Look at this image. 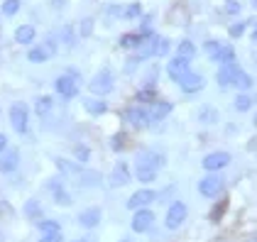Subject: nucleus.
<instances>
[{"instance_id": "393cba45", "label": "nucleus", "mask_w": 257, "mask_h": 242, "mask_svg": "<svg viewBox=\"0 0 257 242\" xmlns=\"http://www.w3.org/2000/svg\"><path fill=\"white\" fill-rule=\"evenodd\" d=\"M177 52H179V57H184V59H194V57H196V44L191 40H181L177 47Z\"/></svg>"}, {"instance_id": "9b49d317", "label": "nucleus", "mask_w": 257, "mask_h": 242, "mask_svg": "<svg viewBox=\"0 0 257 242\" xmlns=\"http://www.w3.org/2000/svg\"><path fill=\"white\" fill-rule=\"evenodd\" d=\"M201 164H203L206 171H220V169H225V166L230 164V154H228V152H213V154L203 157Z\"/></svg>"}, {"instance_id": "09e8293b", "label": "nucleus", "mask_w": 257, "mask_h": 242, "mask_svg": "<svg viewBox=\"0 0 257 242\" xmlns=\"http://www.w3.org/2000/svg\"><path fill=\"white\" fill-rule=\"evenodd\" d=\"M42 242H61V232H49L42 237Z\"/></svg>"}, {"instance_id": "0eeeda50", "label": "nucleus", "mask_w": 257, "mask_h": 242, "mask_svg": "<svg viewBox=\"0 0 257 242\" xmlns=\"http://www.w3.org/2000/svg\"><path fill=\"white\" fill-rule=\"evenodd\" d=\"M189 71H191V59L177 57V59H169V64H167V76L174 81V83H179Z\"/></svg>"}, {"instance_id": "1a4fd4ad", "label": "nucleus", "mask_w": 257, "mask_h": 242, "mask_svg": "<svg viewBox=\"0 0 257 242\" xmlns=\"http://www.w3.org/2000/svg\"><path fill=\"white\" fill-rule=\"evenodd\" d=\"M152 222H155V213L150 210V208H138V213L133 215V222H130V227H133V232H147L150 227H152Z\"/></svg>"}, {"instance_id": "5fc2aeb1", "label": "nucleus", "mask_w": 257, "mask_h": 242, "mask_svg": "<svg viewBox=\"0 0 257 242\" xmlns=\"http://www.w3.org/2000/svg\"><path fill=\"white\" fill-rule=\"evenodd\" d=\"M120 242H135V240H130V237H125V240H120Z\"/></svg>"}, {"instance_id": "4d7b16f0", "label": "nucleus", "mask_w": 257, "mask_h": 242, "mask_svg": "<svg viewBox=\"0 0 257 242\" xmlns=\"http://www.w3.org/2000/svg\"><path fill=\"white\" fill-rule=\"evenodd\" d=\"M255 125H257V115H255Z\"/></svg>"}, {"instance_id": "423d86ee", "label": "nucleus", "mask_w": 257, "mask_h": 242, "mask_svg": "<svg viewBox=\"0 0 257 242\" xmlns=\"http://www.w3.org/2000/svg\"><path fill=\"white\" fill-rule=\"evenodd\" d=\"M54 91L59 93L61 98L71 101V98H76V96H79V81L71 79L69 74H66V76H59V79L54 81Z\"/></svg>"}, {"instance_id": "e433bc0d", "label": "nucleus", "mask_w": 257, "mask_h": 242, "mask_svg": "<svg viewBox=\"0 0 257 242\" xmlns=\"http://www.w3.org/2000/svg\"><path fill=\"white\" fill-rule=\"evenodd\" d=\"M74 157H76L79 164H83V161L91 159V149H88L86 144H76V147H74Z\"/></svg>"}, {"instance_id": "c85d7f7f", "label": "nucleus", "mask_w": 257, "mask_h": 242, "mask_svg": "<svg viewBox=\"0 0 257 242\" xmlns=\"http://www.w3.org/2000/svg\"><path fill=\"white\" fill-rule=\"evenodd\" d=\"M135 176H138L142 183H152L155 179H157V169H150V166H138Z\"/></svg>"}, {"instance_id": "de8ad7c7", "label": "nucleus", "mask_w": 257, "mask_h": 242, "mask_svg": "<svg viewBox=\"0 0 257 242\" xmlns=\"http://www.w3.org/2000/svg\"><path fill=\"white\" fill-rule=\"evenodd\" d=\"M91 32H93V20H83L81 22V35H83V37H88Z\"/></svg>"}, {"instance_id": "49530a36", "label": "nucleus", "mask_w": 257, "mask_h": 242, "mask_svg": "<svg viewBox=\"0 0 257 242\" xmlns=\"http://www.w3.org/2000/svg\"><path fill=\"white\" fill-rule=\"evenodd\" d=\"M225 13H228V15H237V13H240V3H235V0H225Z\"/></svg>"}, {"instance_id": "5701e85b", "label": "nucleus", "mask_w": 257, "mask_h": 242, "mask_svg": "<svg viewBox=\"0 0 257 242\" xmlns=\"http://www.w3.org/2000/svg\"><path fill=\"white\" fill-rule=\"evenodd\" d=\"M198 122H203V125H216L218 122V110L213 108V105H201L196 113Z\"/></svg>"}, {"instance_id": "20e7f679", "label": "nucleus", "mask_w": 257, "mask_h": 242, "mask_svg": "<svg viewBox=\"0 0 257 242\" xmlns=\"http://www.w3.org/2000/svg\"><path fill=\"white\" fill-rule=\"evenodd\" d=\"M223 188H225V179H223V176H206V179L198 181V193L206 196V198H216V196H220Z\"/></svg>"}, {"instance_id": "cd10ccee", "label": "nucleus", "mask_w": 257, "mask_h": 242, "mask_svg": "<svg viewBox=\"0 0 257 242\" xmlns=\"http://www.w3.org/2000/svg\"><path fill=\"white\" fill-rule=\"evenodd\" d=\"M140 40H142V35H138V32H133V35H130V32H127V35H122V37H120V47H122V49H138Z\"/></svg>"}, {"instance_id": "a878e982", "label": "nucleus", "mask_w": 257, "mask_h": 242, "mask_svg": "<svg viewBox=\"0 0 257 242\" xmlns=\"http://www.w3.org/2000/svg\"><path fill=\"white\" fill-rule=\"evenodd\" d=\"M252 105H255V98H252L247 91H242V93L235 98V110H240V113H247Z\"/></svg>"}, {"instance_id": "8fccbe9b", "label": "nucleus", "mask_w": 257, "mask_h": 242, "mask_svg": "<svg viewBox=\"0 0 257 242\" xmlns=\"http://www.w3.org/2000/svg\"><path fill=\"white\" fill-rule=\"evenodd\" d=\"M5 149H8V137H5V135H0V154H3Z\"/></svg>"}, {"instance_id": "4468645a", "label": "nucleus", "mask_w": 257, "mask_h": 242, "mask_svg": "<svg viewBox=\"0 0 257 242\" xmlns=\"http://www.w3.org/2000/svg\"><path fill=\"white\" fill-rule=\"evenodd\" d=\"M147 110V118L150 120H164V118H169V113H172V103L169 101H155L150 103V108H145Z\"/></svg>"}, {"instance_id": "bb28decb", "label": "nucleus", "mask_w": 257, "mask_h": 242, "mask_svg": "<svg viewBox=\"0 0 257 242\" xmlns=\"http://www.w3.org/2000/svg\"><path fill=\"white\" fill-rule=\"evenodd\" d=\"M27 59L32 61V64H44V61L49 59V52H47V49H42V47H30Z\"/></svg>"}, {"instance_id": "473e14b6", "label": "nucleus", "mask_w": 257, "mask_h": 242, "mask_svg": "<svg viewBox=\"0 0 257 242\" xmlns=\"http://www.w3.org/2000/svg\"><path fill=\"white\" fill-rule=\"evenodd\" d=\"M220 42H216V40H206V44H203V52H206V57L211 61H216V57H218V52H220Z\"/></svg>"}, {"instance_id": "a19ab883", "label": "nucleus", "mask_w": 257, "mask_h": 242, "mask_svg": "<svg viewBox=\"0 0 257 242\" xmlns=\"http://www.w3.org/2000/svg\"><path fill=\"white\" fill-rule=\"evenodd\" d=\"M122 8H125V5H108V8H105V15H110V18H115V20H122Z\"/></svg>"}, {"instance_id": "6ab92c4d", "label": "nucleus", "mask_w": 257, "mask_h": 242, "mask_svg": "<svg viewBox=\"0 0 257 242\" xmlns=\"http://www.w3.org/2000/svg\"><path fill=\"white\" fill-rule=\"evenodd\" d=\"M47 188L52 191V198L54 203H59V205H71V196L61 188V181L59 179H52V181H47Z\"/></svg>"}, {"instance_id": "79ce46f5", "label": "nucleus", "mask_w": 257, "mask_h": 242, "mask_svg": "<svg viewBox=\"0 0 257 242\" xmlns=\"http://www.w3.org/2000/svg\"><path fill=\"white\" fill-rule=\"evenodd\" d=\"M245 27H247V22H235V25H230V37H242V32H245Z\"/></svg>"}, {"instance_id": "603ef678", "label": "nucleus", "mask_w": 257, "mask_h": 242, "mask_svg": "<svg viewBox=\"0 0 257 242\" xmlns=\"http://www.w3.org/2000/svg\"><path fill=\"white\" fill-rule=\"evenodd\" d=\"M54 8H64V0H54Z\"/></svg>"}, {"instance_id": "f8f14e48", "label": "nucleus", "mask_w": 257, "mask_h": 242, "mask_svg": "<svg viewBox=\"0 0 257 242\" xmlns=\"http://www.w3.org/2000/svg\"><path fill=\"white\" fill-rule=\"evenodd\" d=\"M122 118L130 122L133 127H138V130H145V127L152 122L147 118V110H145V108H127V110L122 113Z\"/></svg>"}, {"instance_id": "c03bdc74", "label": "nucleus", "mask_w": 257, "mask_h": 242, "mask_svg": "<svg viewBox=\"0 0 257 242\" xmlns=\"http://www.w3.org/2000/svg\"><path fill=\"white\" fill-rule=\"evenodd\" d=\"M169 49H172V44H169V40H159V47H157V57H167L169 54Z\"/></svg>"}, {"instance_id": "f257e3e1", "label": "nucleus", "mask_w": 257, "mask_h": 242, "mask_svg": "<svg viewBox=\"0 0 257 242\" xmlns=\"http://www.w3.org/2000/svg\"><path fill=\"white\" fill-rule=\"evenodd\" d=\"M113 86H115V79H113V71H110V69H98L96 76L88 81V91H91L93 96H105V93H110Z\"/></svg>"}, {"instance_id": "39448f33", "label": "nucleus", "mask_w": 257, "mask_h": 242, "mask_svg": "<svg viewBox=\"0 0 257 242\" xmlns=\"http://www.w3.org/2000/svg\"><path fill=\"white\" fill-rule=\"evenodd\" d=\"M159 35H155V32H145L142 35V40H140V47L135 49L138 52V57L142 61L150 59V57H157V47H159Z\"/></svg>"}, {"instance_id": "f704fd0d", "label": "nucleus", "mask_w": 257, "mask_h": 242, "mask_svg": "<svg viewBox=\"0 0 257 242\" xmlns=\"http://www.w3.org/2000/svg\"><path fill=\"white\" fill-rule=\"evenodd\" d=\"M25 215H27V218H40L42 215V203L40 201H27L25 203Z\"/></svg>"}, {"instance_id": "b1692460", "label": "nucleus", "mask_w": 257, "mask_h": 242, "mask_svg": "<svg viewBox=\"0 0 257 242\" xmlns=\"http://www.w3.org/2000/svg\"><path fill=\"white\" fill-rule=\"evenodd\" d=\"M83 108H86L91 115H103V113H108V103L100 101V98H83Z\"/></svg>"}, {"instance_id": "72a5a7b5", "label": "nucleus", "mask_w": 257, "mask_h": 242, "mask_svg": "<svg viewBox=\"0 0 257 242\" xmlns=\"http://www.w3.org/2000/svg\"><path fill=\"white\" fill-rule=\"evenodd\" d=\"M100 181H103V179H100L98 171H81V183H83V186H98Z\"/></svg>"}, {"instance_id": "58836bf2", "label": "nucleus", "mask_w": 257, "mask_h": 242, "mask_svg": "<svg viewBox=\"0 0 257 242\" xmlns=\"http://www.w3.org/2000/svg\"><path fill=\"white\" fill-rule=\"evenodd\" d=\"M61 225L57 220H42L40 222V232H44V235H49V232H59Z\"/></svg>"}, {"instance_id": "9d476101", "label": "nucleus", "mask_w": 257, "mask_h": 242, "mask_svg": "<svg viewBox=\"0 0 257 242\" xmlns=\"http://www.w3.org/2000/svg\"><path fill=\"white\" fill-rule=\"evenodd\" d=\"M155 198H157V193H155L152 188H140L138 193H133V196L127 198V203H125V205H127L130 210H138V208H150V203L155 201Z\"/></svg>"}, {"instance_id": "ea45409f", "label": "nucleus", "mask_w": 257, "mask_h": 242, "mask_svg": "<svg viewBox=\"0 0 257 242\" xmlns=\"http://www.w3.org/2000/svg\"><path fill=\"white\" fill-rule=\"evenodd\" d=\"M228 210V201H220L218 205H213V210H211V220L218 222L220 218H223V213Z\"/></svg>"}, {"instance_id": "37998d69", "label": "nucleus", "mask_w": 257, "mask_h": 242, "mask_svg": "<svg viewBox=\"0 0 257 242\" xmlns=\"http://www.w3.org/2000/svg\"><path fill=\"white\" fill-rule=\"evenodd\" d=\"M61 37H64V44H76V40H74V30L66 25V27H61Z\"/></svg>"}, {"instance_id": "2eb2a0df", "label": "nucleus", "mask_w": 257, "mask_h": 242, "mask_svg": "<svg viewBox=\"0 0 257 242\" xmlns=\"http://www.w3.org/2000/svg\"><path fill=\"white\" fill-rule=\"evenodd\" d=\"M18 164H20V152L18 149H5L0 154V171L3 174H13L18 169Z\"/></svg>"}, {"instance_id": "ddd939ff", "label": "nucleus", "mask_w": 257, "mask_h": 242, "mask_svg": "<svg viewBox=\"0 0 257 242\" xmlns=\"http://www.w3.org/2000/svg\"><path fill=\"white\" fill-rule=\"evenodd\" d=\"M110 188H122L125 183H130V169H127V164L125 161H118L115 164V169L110 171Z\"/></svg>"}, {"instance_id": "a18cd8bd", "label": "nucleus", "mask_w": 257, "mask_h": 242, "mask_svg": "<svg viewBox=\"0 0 257 242\" xmlns=\"http://www.w3.org/2000/svg\"><path fill=\"white\" fill-rule=\"evenodd\" d=\"M110 147H113L115 152H120V149L125 147V135H122V132H118V135H115V137L110 140Z\"/></svg>"}, {"instance_id": "7c9ffc66", "label": "nucleus", "mask_w": 257, "mask_h": 242, "mask_svg": "<svg viewBox=\"0 0 257 242\" xmlns=\"http://www.w3.org/2000/svg\"><path fill=\"white\" fill-rule=\"evenodd\" d=\"M140 103H155L157 101V91H155V86H145V88H140L138 96H135Z\"/></svg>"}, {"instance_id": "f3484780", "label": "nucleus", "mask_w": 257, "mask_h": 242, "mask_svg": "<svg viewBox=\"0 0 257 242\" xmlns=\"http://www.w3.org/2000/svg\"><path fill=\"white\" fill-rule=\"evenodd\" d=\"M179 86H181L184 93H196V91L203 88V76H201V74H194V71H189L184 79L179 81Z\"/></svg>"}, {"instance_id": "864d4df0", "label": "nucleus", "mask_w": 257, "mask_h": 242, "mask_svg": "<svg viewBox=\"0 0 257 242\" xmlns=\"http://www.w3.org/2000/svg\"><path fill=\"white\" fill-rule=\"evenodd\" d=\"M252 40H255V42H257V30H255V32H252Z\"/></svg>"}, {"instance_id": "6e6d98bb", "label": "nucleus", "mask_w": 257, "mask_h": 242, "mask_svg": "<svg viewBox=\"0 0 257 242\" xmlns=\"http://www.w3.org/2000/svg\"><path fill=\"white\" fill-rule=\"evenodd\" d=\"M252 3H255V8H257V0H252Z\"/></svg>"}, {"instance_id": "2f4dec72", "label": "nucleus", "mask_w": 257, "mask_h": 242, "mask_svg": "<svg viewBox=\"0 0 257 242\" xmlns=\"http://www.w3.org/2000/svg\"><path fill=\"white\" fill-rule=\"evenodd\" d=\"M138 18H142L140 3H133V5H125L122 8V20H138Z\"/></svg>"}, {"instance_id": "3c124183", "label": "nucleus", "mask_w": 257, "mask_h": 242, "mask_svg": "<svg viewBox=\"0 0 257 242\" xmlns=\"http://www.w3.org/2000/svg\"><path fill=\"white\" fill-rule=\"evenodd\" d=\"M74 242H96V237H91V235H88V237H81V240H74Z\"/></svg>"}, {"instance_id": "6e6552de", "label": "nucleus", "mask_w": 257, "mask_h": 242, "mask_svg": "<svg viewBox=\"0 0 257 242\" xmlns=\"http://www.w3.org/2000/svg\"><path fill=\"white\" fill-rule=\"evenodd\" d=\"M240 74H242V69L237 66L235 61H233V64H220V69H218V86H223V88L235 86V81Z\"/></svg>"}, {"instance_id": "4c0bfd02", "label": "nucleus", "mask_w": 257, "mask_h": 242, "mask_svg": "<svg viewBox=\"0 0 257 242\" xmlns=\"http://www.w3.org/2000/svg\"><path fill=\"white\" fill-rule=\"evenodd\" d=\"M252 83H255V81H252V76L242 71V74L237 76V81H235V88H240V91H250V88H252Z\"/></svg>"}, {"instance_id": "dca6fc26", "label": "nucleus", "mask_w": 257, "mask_h": 242, "mask_svg": "<svg viewBox=\"0 0 257 242\" xmlns=\"http://www.w3.org/2000/svg\"><path fill=\"white\" fill-rule=\"evenodd\" d=\"M167 164V159L159 154V152H147L142 149L138 154V166H150V169H162Z\"/></svg>"}, {"instance_id": "c756f323", "label": "nucleus", "mask_w": 257, "mask_h": 242, "mask_svg": "<svg viewBox=\"0 0 257 242\" xmlns=\"http://www.w3.org/2000/svg\"><path fill=\"white\" fill-rule=\"evenodd\" d=\"M216 61L218 64H233V61H235V49H233L230 44H228V47L223 44V47H220V52H218Z\"/></svg>"}, {"instance_id": "13d9d810", "label": "nucleus", "mask_w": 257, "mask_h": 242, "mask_svg": "<svg viewBox=\"0 0 257 242\" xmlns=\"http://www.w3.org/2000/svg\"><path fill=\"white\" fill-rule=\"evenodd\" d=\"M252 242H257V240H252Z\"/></svg>"}, {"instance_id": "4be33fe9", "label": "nucleus", "mask_w": 257, "mask_h": 242, "mask_svg": "<svg viewBox=\"0 0 257 242\" xmlns=\"http://www.w3.org/2000/svg\"><path fill=\"white\" fill-rule=\"evenodd\" d=\"M52 110H54L52 96H40V98L35 101V115H37V118H49Z\"/></svg>"}, {"instance_id": "aec40b11", "label": "nucleus", "mask_w": 257, "mask_h": 242, "mask_svg": "<svg viewBox=\"0 0 257 242\" xmlns=\"http://www.w3.org/2000/svg\"><path fill=\"white\" fill-rule=\"evenodd\" d=\"M35 37H37V32H35L32 25H20V27L15 30V42L22 44V47H32Z\"/></svg>"}, {"instance_id": "a211bd4d", "label": "nucleus", "mask_w": 257, "mask_h": 242, "mask_svg": "<svg viewBox=\"0 0 257 242\" xmlns=\"http://www.w3.org/2000/svg\"><path fill=\"white\" fill-rule=\"evenodd\" d=\"M54 164H57V169L61 171V176H81V171H83L79 161H71V159H66V157H57Z\"/></svg>"}, {"instance_id": "c9c22d12", "label": "nucleus", "mask_w": 257, "mask_h": 242, "mask_svg": "<svg viewBox=\"0 0 257 242\" xmlns=\"http://www.w3.org/2000/svg\"><path fill=\"white\" fill-rule=\"evenodd\" d=\"M20 0H5L3 3V15H8V18H13V15H18L20 13Z\"/></svg>"}, {"instance_id": "7ed1b4c3", "label": "nucleus", "mask_w": 257, "mask_h": 242, "mask_svg": "<svg viewBox=\"0 0 257 242\" xmlns=\"http://www.w3.org/2000/svg\"><path fill=\"white\" fill-rule=\"evenodd\" d=\"M186 215H189V208H186V203H172L169 205V210H167V218H164V225H167V230H177L184 225L186 220Z\"/></svg>"}, {"instance_id": "f03ea898", "label": "nucleus", "mask_w": 257, "mask_h": 242, "mask_svg": "<svg viewBox=\"0 0 257 242\" xmlns=\"http://www.w3.org/2000/svg\"><path fill=\"white\" fill-rule=\"evenodd\" d=\"M10 125L18 135H25L27 132V125H30V108L25 103H13L10 105Z\"/></svg>"}, {"instance_id": "412c9836", "label": "nucleus", "mask_w": 257, "mask_h": 242, "mask_svg": "<svg viewBox=\"0 0 257 242\" xmlns=\"http://www.w3.org/2000/svg\"><path fill=\"white\" fill-rule=\"evenodd\" d=\"M100 215H103L100 208H86V210H81L79 213V222L83 225V227L91 230V227H96V225L100 222Z\"/></svg>"}]
</instances>
